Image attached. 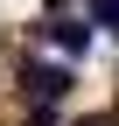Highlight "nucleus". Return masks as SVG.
<instances>
[{
    "instance_id": "obj_3",
    "label": "nucleus",
    "mask_w": 119,
    "mask_h": 126,
    "mask_svg": "<svg viewBox=\"0 0 119 126\" xmlns=\"http://www.w3.org/2000/svg\"><path fill=\"white\" fill-rule=\"evenodd\" d=\"M91 14H98L105 28H119V0H91Z\"/></svg>"
},
{
    "instance_id": "obj_2",
    "label": "nucleus",
    "mask_w": 119,
    "mask_h": 126,
    "mask_svg": "<svg viewBox=\"0 0 119 126\" xmlns=\"http://www.w3.org/2000/svg\"><path fill=\"white\" fill-rule=\"evenodd\" d=\"M49 35H56V42H63V49H70V56H77V49H84V28H77V21H56V28H49Z\"/></svg>"
},
{
    "instance_id": "obj_1",
    "label": "nucleus",
    "mask_w": 119,
    "mask_h": 126,
    "mask_svg": "<svg viewBox=\"0 0 119 126\" xmlns=\"http://www.w3.org/2000/svg\"><path fill=\"white\" fill-rule=\"evenodd\" d=\"M28 91H35L42 105H56V98L70 91V70H42V63H28Z\"/></svg>"
},
{
    "instance_id": "obj_4",
    "label": "nucleus",
    "mask_w": 119,
    "mask_h": 126,
    "mask_svg": "<svg viewBox=\"0 0 119 126\" xmlns=\"http://www.w3.org/2000/svg\"><path fill=\"white\" fill-rule=\"evenodd\" d=\"M77 126H112V119H77Z\"/></svg>"
}]
</instances>
